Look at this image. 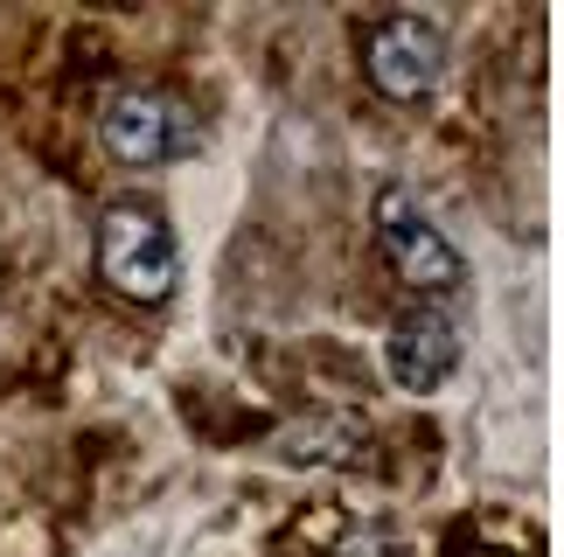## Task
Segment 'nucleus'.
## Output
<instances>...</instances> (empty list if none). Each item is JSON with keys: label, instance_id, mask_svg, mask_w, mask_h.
<instances>
[{"label": "nucleus", "instance_id": "1", "mask_svg": "<svg viewBox=\"0 0 564 557\" xmlns=\"http://www.w3.org/2000/svg\"><path fill=\"white\" fill-rule=\"evenodd\" d=\"M98 272L105 286L140 299V307H154V299L175 293L182 278V251H175V230L161 223V209L147 203H112L98 217Z\"/></svg>", "mask_w": 564, "mask_h": 557}, {"label": "nucleus", "instance_id": "2", "mask_svg": "<svg viewBox=\"0 0 564 557\" xmlns=\"http://www.w3.org/2000/svg\"><path fill=\"white\" fill-rule=\"evenodd\" d=\"M362 70H370V84L390 105H425L446 77V42L419 14H390L362 42Z\"/></svg>", "mask_w": 564, "mask_h": 557}, {"label": "nucleus", "instance_id": "3", "mask_svg": "<svg viewBox=\"0 0 564 557\" xmlns=\"http://www.w3.org/2000/svg\"><path fill=\"white\" fill-rule=\"evenodd\" d=\"M98 140L126 167H161L188 146V112L167 91H119L98 112Z\"/></svg>", "mask_w": 564, "mask_h": 557}, {"label": "nucleus", "instance_id": "4", "mask_svg": "<svg viewBox=\"0 0 564 557\" xmlns=\"http://www.w3.org/2000/svg\"><path fill=\"white\" fill-rule=\"evenodd\" d=\"M377 238L390 251V265H398L411 286H425V293H446V286H460V278H467L460 251H453L440 230L411 209L404 188H383V196H377Z\"/></svg>", "mask_w": 564, "mask_h": 557}, {"label": "nucleus", "instance_id": "5", "mask_svg": "<svg viewBox=\"0 0 564 557\" xmlns=\"http://www.w3.org/2000/svg\"><path fill=\"white\" fill-rule=\"evenodd\" d=\"M453 370H460V335H453V320L432 314V307L398 314V328H390V376H398L411 397H425V391H440Z\"/></svg>", "mask_w": 564, "mask_h": 557}, {"label": "nucleus", "instance_id": "6", "mask_svg": "<svg viewBox=\"0 0 564 557\" xmlns=\"http://www.w3.org/2000/svg\"><path fill=\"white\" fill-rule=\"evenodd\" d=\"M467 557H509V550H467Z\"/></svg>", "mask_w": 564, "mask_h": 557}]
</instances>
